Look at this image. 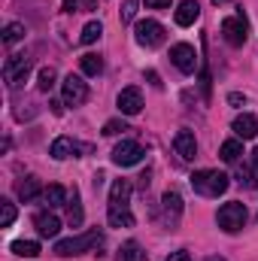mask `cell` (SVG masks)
Segmentation results:
<instances>
[{"instance_id":"6da1fadb","label":"cell","mask_w":258,"mask_h":261,"mask_svg":"<svg viewBox=\"0 0 258 261\" xmlns=\"http://www.w3.org/2000/svg\"><path fill=\"white\" fill-rule=\"evenodd\" d=\"M228 176L222 173V170H197L192 176V189L197 192V195L203 197H219L228 192Z\"/></svg>"},{"instance_id":"7a4b0ae2","label":"cell","mask_w":258,"mask_h":261,"mask_svg":"<svg viewBox=\"0 0 258 261\" xmlns=\"http://www.w3.org/2000/svg\"><path fill=\"white\" fill-rule=\"evenodd\" d=\"M91 246H100V231H85V234H76V237H67L55 243V255L70 258V255H79V252H88Z\"/></svg>"},{"instance_id":"3957f363","label":"cell","mask_w":258,"mask_h":261,"mask_svg":"<svg viewBox=\"0 0 258 261\" xmlns=\"http://www.w3.org/2000/svg\"><path fill=\"white\" fill-rule=\"evenodd\" d=\"M216 222H219V228H222L225 234H237V231L246 225V206H243L240 200H231V203L219 206Z\"/></svg>"},{"instance_id":"277c9868","label":"cell","mask_w":258,"mask_h":261,"mask_svg":"<svg viewBox=\"0 0 258 261\" xmlns=\"http://www.w3.org/2000/svg\"><path fill=\"white\" fill-rule=\"evenodd\" d=\"M28 73H31V58L21 52V55H9L6 58V64H3V79H6V85L9 88H15V85H21L24 79H28Z\"/></svg>"},{"instance_id":"5b68a950","label":"cell","mask_w":258,"mask_h":261,"mask_svg":"<svg viewBox=\"0 0 258 261\" xmlns=\"http://www.w3.org/2000/svg\"><path fill=\"white\" fill-rule=\"evenodd\" d=\"M134 37H137V43H140V46L155 49V46H161V43H164V28H161L155 18H143V21H137Z\"/></svg>"},{"instance_id":"8992f818","label":"cell","mask_w":258,"mask_h":261,"mask_svg":"<svg viewBox=\"0 0 258 261\" xmlns=\"http://www.w3.org/2000/svg\"><path fill=\"white\" fill-rule=\"evenodd\" d=\"M61 91H64V103L67 107H82L88 100V85L82 82V76H67L61 82Z\"/></svg>"},{"instance_id":"52a82bcc","label":"cell","mask_w":258,"mask_h":261,"mask_svg":"<svg viewBox=\"0 0 258 261\" xmlns=\"http://www.w3.org/2000/svg\"><path fill=\"white\" fill-rule=\"evenodd\" d=\"M170 61L176 64L179 73L192 76L194 70H197V52H194V46H189V43H176V46L170 49Z\"/></svg>"},{"instance_id":"ba28073f","label":"cell","mask_w":258,"mask_h":261,"mask_svg":"<svg viewBox=\"0 0 258 261\" xmlns=\"http://www.w3.org/2000/svg\"><path fill=\"white\" fill-rule=\"evenodd\" d=\"M143 155H146V152H143L140 143H134V140H122V143L113 149V164H119V167H131V164H140Z\"/></svg>"},{"instance_id":"9c48e42d","label":"cell","mask_w":258,"mask_h":261,"mask_svg":"<svg viewBox=\"0 0 258 261\" xmlns=\"http://www.w3.org/2000/svg\"><path fill=\"white\" fill-rule=\"evenodd\" d=\"M246 18H243V12H237V15H228L225 21H222V34H225V40L231 43V46H243L246 43Z\"/></svg>"},{"instance_id":"30bf717a","label":"cell","mask_w":258,"mask_h":261,"mask_svg":"<svg viewBox=\"0 0 258 261\" xmlns=\"http://www.w3.org/2000/svg\"><path fill=\"white\" fill-rule=\"evenodd\" d=\"M116 107H119V113H125V116H137V113L143 110V94H140V88H122Z\"/></svg>"},{"instance_id":"8fae6325","label":"cell","mask_w":258,"mask_h":261,"mask_svg":"<svg viewBox=\"0 0 258 261\" xmlns=\"http://www.w3.org/2000/svg\"><path fill=\"white\" fill-rule=\"evenodd\" d=\"M131 192H134V186L128 179H116L113 189H110V210H128Z\"/></svg>"},{"instance_id":"7c38bea8","label":"cell","mask_w":258,"mask_h":261,"mask_svg":"<svg viewBox=\"0 0 258 261\" xmlns=\"http://www.w3.org/2000/svg\"><path fill=\"white\" fill-rule=\"evenodd\" d=\"M173 146H176L179 158H186V161H192L194 155H197V140H194L192 130H176V137H173Z\"/></svg>"},{"instance_id":"4fadbf2b","label":"cell","mask_w":258,"mask_h":261,"mask_svg":"<svg viewBox=\"0 0 258 261\" xmlns=\"http://www.w3.org/2000/svg\"><path fill=\"white\" fill-rule=\"evenodd\" d=\"M34 228H37L40 237H58L61 222H58L52 213H37V216H34Z\"/></svg>"},{"instance_id":"5bb4252c","label":"cell","mask_w":258,"mask_h":261,"mask_svg":"<svg viewBox=\"0 0 258 261\" xmlns=\"http://www.w3.org/2000/svg\"><path fill=\"white\" fill-rule=\"evenodd\" d=\"M234 134H237V140H252L258 134V122H255V116L252 113H243V116H237L234 119Z\"/></svg>"},{"instance_id":"9a60e30c","label":"cell","mask_w":258,"mask_h":261,"mask_svg":"<svg viewBox=\"0 0 258 261\" xmlns=\"http://www.w3.org/2000/svg\"><path fill=\"white\" fill-rule=\"evenodd\" d=\"M197 15H200V6H197V0H186V3H179V9L173 12V18H176V24L179 28H189L197 21Z\"/></svg>"},{"instance_id":"2e32d148","label":"cell","mask_w":258,"mask_h":261,"mask_svg":"<svg viewBox=\"0 0 258 261\" xmlns=\"http://www.w3.org/2000/svg\"><path fill=\"white\" fill-rule=\"evenodd\" d=\"M161 206H164L167 222H170V225H176V219H179V213H183V197L176 195V192H164V197H161Z\"/></svg>"},{"instance_id":"e0dca14e","label":"cell","mask_w":258,"mask_h":261,"mask_svg":"<svg viewBox=\"0 0 258 261\" xmlns=\"http://www.w3.org/2000/svg\"><path fill=\"white\" fill-rule=\"evenodd\" d=\"M40 192H43V186H40L37 176H28V179H21V182L15 186V195H18V200H24V203H31Z\"/></svg>"},{"instance_id":"ac0fdd59","label":"cell","mask_w":258,"mask_h":261,"mask_svg":"<svg viewBox=\"0 0 258 261\" xmlns=\"http://www.w3.org/2000/svg\"><path fill=\"white\" fill-rule=\"evenodd\" d=\"M76 152H79V146H76L70 137H58V140L52 143V149H49V155H52V158H58V161H64V158L76 155Z\"/></svg>"},{"instance_id":"d6986e66","label":"cell","mask_w":258,"mask_h":261,"mask_svg":"<svg viewBox=\"0 0 258 261\" xmlns=\"http://www.w3.org/2000/svg\"><path fill=\"white\" fill-rule=\"evenodd\" d=\"M43 200H46V206H49V210H55V206H64V203H67L64 186H46V189H43Z\"/></svg>"},{"instance_id":"ffe728a7","label":"cell","mask_w":258,"mask_h":261,"mask_svg":"<svg viewBox=\"0 0 258 261\" xmlns=\"http://www.w3.org/2000/svg\"><path fill=\"white\" fill-rule=\"evenodd\" d=\"M116 261H146V252L140 249L137 240H128V243H122V249H119Z\"/></svg>"},{"instance_id":"44dd1931","label":"cell","mask_w":258,"mask_h":261,"mask_svg":"<svg viewBox=\"0 0 258 261\" xmlns=\"http://www.w3.org/2000/svg\"><path fill=\"white\" fill-rule=\"evenodd\" d=\"M219 155H222V161L234 164V161L243 155V143H240V140H225V143H222V149H219Z\"/></svg>"},{"instance_id":"7402d4cb","label":"cell","mask_w":258,"mask_h":261,"mask_svg":"<svg viewBox=\"0 0 258 261\" xmlns=\"http://www.w3.org/2000/svg\"><path fill=\"white\" fill-rule=\"evenodd\" d=\"M79 67H82L85 76H100L104 73V58L100 55H82L79 58Z\"/></svg>"},{"instance_id":"603a6c76","label":"cell","mask_w":258,"mask_h":261,"mask_svg":"<svg viewBox=\"0 0 258 261\" xmlns=\"http://www.w3.org/2000/svg\"><path fill=\"white\" fill-rule=\"evenodd\" d=\"M12 252L18 258H37L40 255V243H34V240H15L12 243Z\"/></svg>"},{"instance_id":"cb8c5ba5","label":"cell","mask_w":258,"mask_h":261,"mask_svg":"<svg viewBox=\"0 0 258 261\" xmlns=\"http://www.w3.org/2000/svg\"><path fill=\"white\" fill-rule=\"evenodd\" d=\"M107 222L113 228H131L134 225V216H131V210H110L107 213Z\"/></svg>"},{"instance_id":"d4e9b609","label":"cell","mask_w":258,"mask_h":261,"mask_svg":"<svg viewBox=\"0 0 258 261\" xmlns=\"http://www.w3.org/2000/svg\"><path fill=\"white\" fill-rule=\"evenodd\" d=\"M18 40H24V24L9 21V24L3 28V46H12V43H18Z\"/></svg>"},{"instance_id":"484cf974","label":"cell","mask_w":258,"mask_h":261,"mask_svg":"<svg viewBox=\"0 0 258 261\" xmlns=\"http://www.w3.org/2000/svg\"><path fill=\"white\" fill-rule=\"evenodd\" d=\"M67 222H70L73 228L82 225V206H79V192H76V189H73V200H70V206H67Z\"/></svg>"},{"instance_id":"4316f807","label":"cell","mask_w":258,"mask_h":261,"mask_svg":"<svg viewBox=\"0 0 258 261\" xmlns=\"http://www.w3.org/2000/svg\"><path fill=\"white\" fill-rule=\"evenodd\" d=\"M100 34H104V24H100V21H88V24L82 28V37H79V40H82V43L88 46V43L100 40Z\"/></svg>"},{"instance_id":"83f0119b","label":"cell","mask_w":258,"mask_h":261,"mask_svg":"<svg viewBox=\"0 0 258 261\" xmlns=\"http://www.w3.org/2000/svg\"><path fill=\"white\" fill-rule=\"evenodd\" d=\"M12 222H15V203L3 197L0 200V228H9Z\"/></svg>"},{"instance_id":"f1b7e54d","label":"cell","mask_w":258,"mask_h":261,"mask_svg":"<svg viewBox=\"0 0 258 261\" xmlns=\"http://www.w3.org/2000/svg\"><path fill=\"white\" fill-rule=\"evenodd\" d=\"M55 79H58L55 67H43V70H40V82H37V85H40V91H49V88L55 85Z\"/></svg>"},{"instance_id":"f546056e","label":"cell","mask_w":258,"mask_h":261,"mask_svg":"<svg viewBox=\"0 0 258 261\" xmlns=\"http://www.w3.org/2000/svg\"><path fill=\"white\" fill-rule=\"evenodd\" d=\"M240 182L246 186V189H258V170L255 167H240Z\"/></svg>"},{"instance_id":"4dcf8cb0","label":"cell","mask_w":258,"mask_h":261,"mask_svg":"<svg viewBox=\"0 0 258 261\" xmlns=\"http://www.w3.org/2000/svg\"><path fill=\"white\" fill-rule=\"evenodd\" d=\"M122 130H128V125H125L122 119H113V122L104 125V137H116V134H122Z\"/></svg>"},{"instance_id":"1f68e13d","label":"cell","mask_w":258,"mask_h":261,"mask_svg":"<svg viewBox=\"0 0 258 261\" xmlns=\"http://www.w3.org/2000/svg\"><path fill=\"white\" fill-rule=\"evenodd\" d=\"M134 12H137V0H125V9H122V24L134 21Z\"/></svg>"},{"instance_id":"d6a6232c","label":"cell","mask_w":258,"mask_h":261,"mask_svg":"<svg viewBox=\"0 0 258 261\" xmlns=\"http://www.w3.org/2000/svg\"><path fill=\"white\" fill-rule=\"evenodd\" d=\"M167 261H192V255H189L186 249H179V252H170V255H167Z\"/></svg>"},{"instance_id":"836d02e7","label":"cell","mask_w":258,"mask_h":261,"mask_svg":"<svg viewBox=\"0 0 258 261\" xmlns=\"http://www.w3.org/2000/svg\"><path fill=\"white\" fill-rule=\"evenodd\" d=\"M173 0H146V6L149 9H164V6H170Z\"/></svg>"},{"instance_id":"e575fe53","label":"cell","mask_w":258,"mask_h":261,"mask_svg":"<svg viewBox=\"0 0 258 261\" xmlns=\"http://www.w3.org/2000/svg\"><path fill=\"white\" fill-rule=\"evenodd\" d=\"M146 79H149V82H152L155 88H161V76H158L155 70H149V73H146Z\"/></svg>"},{"instance_id":"d590c367","label":"cell","mask_w":258,"mask_h":261,"mask_svg":"<svg viewBox=\"0 0 258 261\" xmlns=\"http://www.w3.org/2000/svg\"><path fill=\"white\" fill-rule=\"evenodd\" d=\"M228 103H234V107H240V103H246V97L234 91V94H228Z\"/></svg>"},{"instance_id":"8d00e7d4","label":"cell","mask_w":258,"mask_h":261,"mask_svg":"<svg viewBox=\"0 0 258 261\" xmlns=\"http://www.w3.org/2000/svg\"><path fill=\"white\" fill-rule=\"evenodd\" d=\"M64 9L67 12H76V0H64Z\"/></svg>"},{"instance_id":"74e56055","label":"cell","mask_w":258,"mask_h":261,"mask_svg":"<svg viewBox=\"0 0 258 261\" xmlns=\"http://www.w3.org/2000/svg\"><path fill=\"white\" fill-rule=\"evenodd\" d=\"M252 167L258 170V149H252Z\"/></svg>"},{"instance_id":"f35d334b","label":"cell","mask_w":258,"mask_h":261,"mask_svg":"<svg viewBox=\"0 0 258 261\" xmlns=\"http://www.w3.org/2000/svg\"><path fill=\"white\" fill-rule=\"evenodd\" d=\"M213 3H216V6H219V3H228V0H213Z\"/></svg>"},{"instance_id":"ab89813d","label":"cell","mask_w":258,"mask_h":261,"mask_svg":"<svg viewBox=\"0 0 258 261\" xmlns=\"http://www.w3.org/2000/svg\"><path fill=\"white\" fill-rule=\"evenodd\" d=\"M210 261H216V258H210Z\"/></svg>"}]
</instances>
